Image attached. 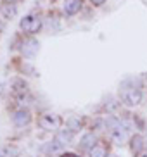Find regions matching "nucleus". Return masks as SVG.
Listing matches in <instances>:
<instances>
[{"instance_id":"nucleus-9","label":"nucleus","mask_w":147,"mask_h":157,"mask_svg":"<svg viewBox=\"0 0 147 157\" xmlns=\"http://www.w3.org/2000/svg\"><path fill=\"white\" fill-rule=\"evenodd\" d=\"M144 147H145V140H144L140 135H135L133 138H132V145H130L132 152L137 154V155H140V154L144 152Z\"/></svg>"},{"instance_id":"nucleus-21","label":"nucleus","mask_w":147,"mask_h":157,"mask_svg":"<svg viewBox=\"0 0 147 157\" xmlns=\"http://www.w3.org/2000/svg\"><path fill=\"white\" fill-rule=\"evenodd\" d=\"M144 140H145V145H147V136H145V138H144Z\"/></svg>"},{"instance_id":"nucleus-11","label":"nucleus","mask_w":147,"mask_h":157,"mask_svg":"<svg viewBox=\"0 0 147 157\" xmlns=\"http://www.w3.org/2000/svg\"><path fill=\"white\" fill-rule=\"evenodd\" d=\"M62 148H64V145H62L59 140H52V142H49L45 147H43V150H45V152H50V154H55V152H61Z\"/></svg>"},{"instance_id":"nucleus-2","label":"nucleus","mask_w":147,"mask_h":157,"mask_svg":"<svg viewBox=\"0 0 147 157\" xmlns=\"http://www.w3.org/2000/svg\"><path fill=\"white\" fill-rule=\"evenodd\" d=\"M42 28V19L38 16H26V17L21 19L19 23V29L23 33H28V35H35L38 33Z\"/></svg>"},{"instance_id":"nucleus-6","label":"nucleus","mask_w":147,"mask_h":157,"mask_svg":"<svg viewBox=\"0 0 147 157\" xmlns=\"http://www.w3.org/2000/svg\"><path fill=\"white\" fill-rule=\"evenodd\" d=\"M80 9H81V0H64V4H62V10L66 16L78 14Z\"/></svg>"},{"instance_id":"nucleus-20","label":"nucleus","mask_w":147,"mask_h":157,"mask_svg":"<svg viewBox=\"0 0 147 157\" xmlns=\"http://www.w3.org/2000/svg\"><path fill=\"white\" fill-rule=\"evenodd\" d=\"M107 157H118V155H114V154H111V155H107Z\"/></svg>"},{"instance_id":"nucleus-8","label":"nucleus","mask_w":147,"mask_h":157,"mask_svg":"<svg viewBox=\"0 0 147 157\" xmlns=\"http://www.w3.org/2000/svg\"><path fill=\"white\" fill-rule=\"evenodd\" d=\"M97 142V136H95V133H85L81 136V140H80V148H83V150H90V148H93L95 145L93 143Z\"/></svg>"},{"instance_id":"nucleus-15","label":"nucleus","mask_w":147,"mask_h":157,"mask_svg":"<svg viewBox=\"0 0 147 157\" xmlns=\"http://www.w3.org/2000/svg\"><path fill=\"white\" fill-rule=\"evenodd\" d=\"M2 12H4V16L7 19H10V17H14V16H16V12H18V10H16V7H14L12 4H9V5H4V7H2Z\"/></svg>"},{"instance_id":"nucleus-14","label":"nucleus","mask_w":147,"mask_h":157,"mask_svg":"<svg viewBox=\"0 0 147 157\" xmlns=\"http://www.w3.org/2000/svg\"><path fill=\"white\" fill-rule=\"evenodd\" d=\"M66 124H68L69 129H73V131H80V129H81V121H80L78 117H74V116L66 121Z\"/></svg>"},{"instance_id":"nucleus-7","label":"nucleus","mask_w":147,"mask_h":157,"mask_svg":"<svg viewBox=\"0 0 147 157\" xmlns=\"http://www.w3.org/2000/svg\"><path fill=\"white\" fill-rule=\"evenodd\" d=\"M38 47H40V43H38L37 40L30 38V40H26V42L23 43V54L26 57H33L38 52Z\"/></svg>"},{"instance_id":"nucleus-19","label":"nucleus","mask_w":147,"mask_h":157,"mask_svg":"<svg viewBox=\"0 0 147 157\" xmlns=\"http://www.w3.org/2000/svg\"><path fill=\"white\" fill-rule=\"evenodd\" d=\"M140 157H147V152H142V154H140Z\"/></svg>"},{"instance_id":"nucleus-16","label":"nucleus","mask_w":147,"mask_h":157,"mask_svg":"<svg viewBox=\"0 0 147 157\" xmlns=\"http://www.w3.org/2000/svg\"><path fill=\"white\" fill-rule=\"evenodd\" d=\"M92 4L93 5H104L106 4V0H92Z\"/></svg>"},{"instance_id":"nucleus-13","label":"nucleus","mask_w":147,"mask_h":157,"mask_svg":"<svg viewBox=\"0 0 147 157\" xmlns=\"http://www.w3.org/2000/svg\"><path fill=\"white\" fill-rule=\"evenodd\" d=\"M19 154L18 148H14V147H0V157H16Z\"/></svg>"},{"instance_id":"nucleus-18","label":"nucleus","mask_w":147,"mask_h":157,"mask_svg":"<svg viewBox=\"0 0 147 157\" xmlns=\"http://www.w3.org/2000/svg\"><path fill=\"white\" fill-rule=\"evenodd\" d=\"M5 4H16V2H18V0H4Z\"/></svg>"},{"instance_id":"nucleus-10","label":"nucleus","mask_w":147,"mask_h":157,"mask_svg":"<svg viewBox=\"0 0 147 157\" xmlns=\"http://www.w3.org/2000/svg\"><path fill=\"white\" fill-rule=\"evenodd\" d=\"M74 138V131L73 129H61L59 133H57V136H55V140H59L62 145H69V143L73 142Z\"/></svg>"},{"instance_id":"nucleus-4","label":"nucleus","mask_w":147,"mask_h":157,"mask_svg":"<svg viewBox=\"0 0 147 157\" xmlns=\"http://www.w3.org/2000/svg\"><path fill=\"white\" fill-rule=\"evenodd\" d=\"M12 121H14V124H16V126L23 128V126L30 124V121H31V114H30V111H26V109H19V111L14 112Z\"/></svg>"},{"instance_id":"nucleus-12","label":"nucleus","mask_w":147,"mask_h":157,"mask_svg":"<svg viewBox=\"0 0 147 157\" xmlns=\"http://www.w3.org/2000/svg\"><path fill=\"white\" fill-rule=\"evenodd\" d=\"M107 155H109L107 150L104 147H99V145H95L93 148L88 150V157H107Z\"/></svg>"},{"instance_id":"nucleus-17","label":"nucleus","mask_w":147,"mask_h":157,"mask_svg":"<svg viewBox=\"0 0 147 157\" xmlns=\"http://www.w3.org/2000/svg\"><path fill=\"white\" fill-rule=\"evenodd\" d=\"M61 157H78L76 154H71V152H66V154H61Z\"/></svg>"},{"instance_id":"nucleus-5","label":"nucleus","mask_w":147,"mask_h":157,"mask_svg":"<svg viewBox=\"0 0 147 157\" xmlns=\"http://www.w3.org/2000/svg\"><path fill=\"white\" fill-rule=\"evenodd\" d=\"M126 133H128V129H125L123 126H116V128L109 129V138L113 143L116 145H123V142L126 140Z\"/></svg>"},{"instance_id":"nucleus-1","label":"nucleus","mask_w":147,"mask_h":157,"mask_svg":"<svg viewBox=\"0 0 147 157\" xmlns=\"http://www.w3.org/2000/svg\"><path fill=\"white\" fill-rule=\"evenodd\" d=\"M121 102H123L126 107H135L142 102V92L135 86H126V85H121Z\"/></svg>"},{"instance_id":"nucleus-3","label":"nucleus","mask_w":147,"mask_h":157,"mask_svg":"<svg viewBox=\"0 0 147 157\" xmlns=\"http://www.w3.org/2000/svg\"><path fill=\"white\" fill-rule=\"evenodd\" d=\"M38 124H40V128L43 129H57L61 126V117L55 114H43L38 119Z\"/></svg>"}]
</instances>
